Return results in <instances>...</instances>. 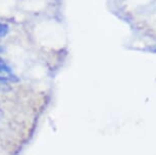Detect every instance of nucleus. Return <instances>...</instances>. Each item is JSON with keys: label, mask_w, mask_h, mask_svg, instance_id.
Wrapping results in <instances>:
<instances>
[{"label": "nucleus", "mask_w": 156, "mask_h": 155, "mask_svg": "<svg viewBox=\"0 0 156 155\" xmlns=\"http://www.w3.org/2000/svg\"><path fill=\"white\" fill-rule=\"evenodd\" d=\"M0 81L1 82H16L17 77L13 74L10 66L0 57Z\"/></svg>", "instance_id": "nucleus-1"}, {"label": "nucleus", "mask_w": 156, "mask_h": 155, "mask_svg": "<svg viewBox=\"0 0 156 155\" xmlns=\"http://www.w3.org/2000/svg\"><path fill=\"white\" fill-rule=\"evenodd\" d=\"M8 26L6 24H4V23H1L0 22V38L1 37H4L5 35L8 33Z\"/></svg>", "instance_id": "nucleus-2"}]
</instances>
